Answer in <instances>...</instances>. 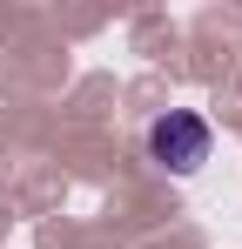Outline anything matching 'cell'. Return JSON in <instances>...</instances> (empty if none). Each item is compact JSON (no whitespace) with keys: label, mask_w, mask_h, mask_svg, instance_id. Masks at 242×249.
Returning a JSON list of instances; mask_svg holds the SVG:
<instances>
[{"label":"cell","mask_w":242,"mask_h":249,"mask_svg":"<svg viewBox=\"0 0 242 249\" xmlns=\"http://www.w3.org/2000/svg\"><path fill=\"white\" fill-rule=\"evenodd\" d=\"M148 162L155 168H175V175H195L208 162V128L195 115H155L148 122Z\"/></svg>","instance_id":"6da1fadb"}]
</instances>
